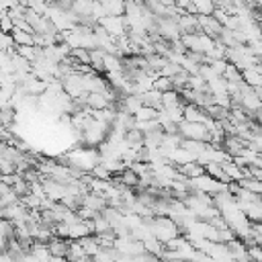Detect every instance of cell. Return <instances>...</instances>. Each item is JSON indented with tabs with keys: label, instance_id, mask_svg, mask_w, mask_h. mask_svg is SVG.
I'll return each instance as SVG.
<instances>
[{
	"label": "cell",
	"instance_id": "1",
	"mask_svg": "<svg viewBox=\"0 0 262 262\" xmlns=\"http://www.w3.org/2000/svg\"><path fill=\"white\" fill-rule=\"evenodd\" d=\"M178 133L187 140H201L209 143V129L205 123L199 121H180L178 123Z\"/></svg>",
	"mask_w": 262,
	"mask_h": 262
},
{
	"label": "cell",
	"instance_id": "2",
	"mask_svg": "<svg viewBox=\"0 0 262 262\" xmlns=\"http://www.w3.org/2000/svg\"><path fill=\"white\" fill-rule=\"evenodd\" d=\"M96 23H99L101 27H105V31L109 33L113 39L127 33V25H125V17L123 15H106V17H101Z\"/></svg>",
	"mask_w": 262,
	"mask_h": 262
},
{
	"label": "cell",
	"instance_id": "3",
	"mask_svg": "<svg viewBox=\"0 0 262 262\" xmlns=\"http://www.w3.org/2000/svg\"><path fill=\"white\" fill-rule=\"evenodd\" d=\"M197 21H199L201 31L205 35H209L211 39H215V37L219 35V31H221V27H223L213 15H197Z\"/></svg>",
	"mask_w": 262,
	"mask_h": 262
},
{
	"label": "cell",
	"instance_id": "4",
	"mask_svg": "<svg viewBox=\"0 0 262 262\" xmlns=\"http://www.w3.org/2000/svg\"><path fill=\"white\" fill-rule=\"evenodd\" d=\"M182 117H184V121H199V123H205V119L209 117V115L203 111L199 105L184 103V106H182Z\"/></svg>",
	"mask_w": 262,
	"mask_h": 262
},
{
	"label": "cell",
	"instance_id": "5",
	"mask_svg": "<svg viewBox=\"0 0 262 262\" xmlns=\"http://www.w3.org/2000/svg\"><path fill=\"white\" fill-rule=\"evenodd\" d=\"M176 170L182 174V176L195 178V176H199V174L205 172V166H203V164H199L197 160H191V162H184V164H180V166H176Z\"/></svg>",
	"mask_w": 262,
	"mask_h": 262
},
{
	"label": "cell",
	"instance_id": "6",
	"mask_svg": "<svg viewBox=\"0 0 262 262\" xmlns=\"http://www.w3.org/2000/svg\"><path fill=\"white\" fill-rule=\"evenodd\" d=\"M86 106L88 109H106V106H113V103L103 92H88L86 94Z\"/></svg>",
	"mask_w": 262,
	"mask_h": 262
},
{
	"label": "cell",
	"instance_id": "7",
	"mask_svg": "<svg viewBox=\"0 0 262 262\" xmlns=\"http://www.w3.org/2000/svg\"><path fill=\"white\" fill-rule=\"evenodd\" d=\"M140 96H141V103H143V105H148V106H152V109H156V111L162 109V92H160V90L150 88V90L141 92Z\"/></svg>",
	"mask_w": 262,
	"mask_h": 262
},
{
	"label": "cell",
	"instance_id": "8",
	"mask_svg": "<svg viewBox=\"0 0 262 262\" xmlns=\"http://www.w3.org/2000/svg\"><path fill=\"white\" fill-rule=\"evenodd\" d=\"M103 68H105V72H121L123 70V62H121V57H117V55L105 53L103 55Z\"/></svg>",
	"mask_w": 262,
	"mask_h": 262
},
{
	"label": "cell",
	"instance_id": "9",
	"mask_svg": "<svg viewBox=\"0 0 262 262\" xmlns=\"http://www.w3.org/2000/svg\"><path fill=\"white\" fill-rule=\"evenodd\" d=\"M180 145H182V148L184 150H187V152H191L192 154V156H199V154L203 152V150H205L207 148V141H201V140H187V138H182V141H180Z\"/></svg>",
	"mask_w": 262,
	"mask_h": 262
},
{
	"label": "cell",
	"instance_id": "10",
	"mask_svg": "<svg viewBox=\"0 0 262 262\" xmlns=\"http://www.w3.org/2000/svg\"><path fill=\"white\" fill-rule=\"evenodd\" d=\"M205 172L209 174V176H213V178H215V180H219V182H231L229 180V176H227V174L226 172H223V168L219 166V164L217 162H209V164H205Z\"/></svg>",
	"mask_w": 262,
	"mask_h": 262
},
{
	"label": "cell",
	"instance_id": "11",
	"mask_svg": "<svg viewBox=\"0 0 262 262\" xmlns=\"http://www.w3.org/2000/svg\"><path fill=\"white\" fill-rule=\"evenodd\" d=\"M66 258H70V260H90V256L86 254V252L82 250V246L78 244V240H70V248H68Z\"/></svg>",
	"mask_w": 262,
	"mask_h": 262
},
{
	"label": "cell",
	"instance_id": "12",
	"mask_svg": "<svg viewBox=\"0 0 262 262\" xmlns=\"http://www.w3.org/2000/svg\"><path fill=\"white\" fill-rule=\"evenodd\" d=\"M78 244L82 246V250L88 254L90 258L99 252V244H96V238H94V234H88V236H82V238H78Z\"/></svg>",
	"mask_w": 262,
	"mask_h": 262
},
{
	"label": "cell",
	"instance_id": "13",
	"mask_svg": "<svg viewBox=\"0 0 262 262\" xmlns=\"http://www.w3.org/2000/svg\"><path fill=\"white\" fill-rule=\"evenodd\" d=\"M11 37H13L15 45H33V33H27V31H23V29L13 27Z\"/></svg>",
	"mask_w": 262,
	"mask_h": 262
},
{
	"label": "cell",
	"instance_id": "14",
	"mask_svg": "<svg viewBox=\"0 0 262 262\" xmlns=\"http://www.w3.org/2000/svg\"><path fill=\"white\" fill-rule=\"evenodd\" d=\"M133 117H135V121H148V119H156V117H158V111H156V109H152V106H148V105H141L140 109L133 113Z\"/></svg>",
	"mask_w": 262,
	"mask_h": 262
},
{
	"label": "cell",
	"instance_id": "15",
	"mask_svg": "<svg viewBox=\"0 0 262 262\" xmlns=\"http://www.w3.org/2000/svg\"><path fill=\"white\" fill-rule=\"evenodd\" d=\"M106 8V15H123L125 13V2L123 0H106L103 2Z\"/></svg>",
	"mask_w": 262,
	"mask_h": 262
},
{
	"label": "cell",
	"instance_id": "16",
	"mask_svg": "<svg viewBox=\"0 0 262 262\" xmlns=\"http://www.w3.org/2000/svg\"><path fill=\"white\" fill-rule=\"evenodd\" d=\"M238 184L240 187H244V189H248V191H252V192H262V180H256V178H240L238 180Z\"/></svg>",
	"mask_w": 262,
	"mask_h": 262
},
{
	"label": "cell",
	"instance_id": "17",
	"mask_svg": "<svg viewBox=\"0 0 262 262\" xmlns=\"http://www.w3.org/2000/svg\"><path fill=\"white\" fill-rule=\"evenodd\" d=\"M182 106H184V105H176V106H168V109H164V111H166V115H168V119H170L172 123L184 121V117H182Z\"/></svg>",
	"mask_w": 262,
	"mask_h": 262
},
{
	"label": "cell",
	"instance_id": "18",
	"mask_svg": "<svg viewBox=\"0 0 262 262\" xmlns=\"http://www.w3.org/2000/svg\"><path fill=\"white\" fill-rule=\"evenodd\" d=\"M11 47H15V41H13V37L11 33H4V31H0V50H11Z\"/></svg>",
	"mask_w": 262,
	"mask_h": 262
},
{
	"label": "cell",
	"instance_id": "19",
	"mask_svg": "<svg viewBox=\"0 0 262 262\" xmlns=\"http://www.w3.org/2000/svg\"><path fill=\"white\" fill-rule=\"evenodd\" d=\"M13 27H15V23H13V18L8 17L6 13L0 17V31H4V33H11L13 31Z\"/></svg>",
	"mask_w": 262,
	"mask_h": 262
},
{
	"label": "cell",
	"instance_id": "20",
	"mask_svg": "<svg viewBox=\"0 0 262 262\" xmlns=\"http://www.w3.org/2000/svg\"><path fill=\"white\" fill-rule=\"evenodd\" d=\"M18 4V0H0V6L4 8V11H8V8H13Z\"/></svg>",
	"mask_w": 262,
	"mask_h": 262
},
{
	"label": "cell",
	"instance_id": "21",
	"mask_svg": "<svg viewBox=\"0 0 262 262\" xmlns=\"http://www.w3.org/2000/svg\"><path fill=\"white\" fill-rule=\"evenodd\" d=\"M2 205H4V203H2V199H0V209H2Z\"/></svg>",
	"mask_w": 262,
	"mask_h": 262
}]
</instances>
